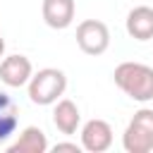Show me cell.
<instances>
[{
	"label": "cell",
	"instance_id": "obj_1",
	"mask_svg": "<svg viewBox=\"0 0 153 153\" xmlns=\"http://www.w3.org/2000/svg\"><path fill=\"white\" fill-rule=\"evenodd\" d=\"M112 79L122 93L131 100L148 103L153 100V67L143 62H120L112 72Z\"/></svg>",
	"mask_w": 153,
	"mask_h": 153
},
{
	"label": "cell",
	"instance_id": "obj_2",
	"mask_svg": "<svg viewBox=\"0 0 153 153\" xmlns=\"http://www.w3.org/2000/svg\"><path fill=\"white\" fill-rule=\"evenodd\" d=\"M26 88H29V100L33 105H55V100H60V96L67 88V76L62 69L45 67L31 74Z\"/></svg>",
	"mask_w": 153,
	"mask_h": 153
},
{
	"label": "cell",
	"instance_id": "obj_3",
	"mask_svg": "<svg viewBox=\"0 0 153 153\" xmlns=\"http://www.w3.org/2000/svg\"><path fill=\"white\" fill-rule=\"evenodd\" d=\"M122 146L127 153L153 151V110L151 108H141L134 112V117L129 120L122 134Z\"/></svg>",
	"mask_w": 153,
	"mask_h": 153
},
{
	"label": "cell",
	"instance_id": "obj_4",
	"mask_svg": "<svg viewBox=\"0 0 153 153\" xmlns=\"http://www.w3.org/2000/svg\"><path fill=\"white\" fill-rule=\"evenodd\" d=\"M76 45L86 55H103L110 48V29L100 19H84L76 26Z\"/></svg>",
	"mask_w": 153,
	"mask_h": 153
},
{
	"label": "cell",
	"instance_id": "obj_5",
	"mask_svg": "<svg viewBox=\"0 0 153 153\" xmlns=\"http://www.w3.org/2000/svg\"><path fill=\"white\" fill-rule=\"evenodd\" d=\"M33 74V65L26 55H7L0 62V81L10 88L26 86Z\"/></svg>",
	"mask_w": 153,
	"mask_h": 153
},
{
	"label": "cell",
	"instance_id": "obj_6",
	"mask_svg": "<svg viewBox=\"0 0 153 153\" xmlns=\"http://www.w3.org/2000/svg\"><path fill=\"white\" fill-rule=\"evenodd\" d=\"M112 146V127L105 120H88L81 127V148L88 153H105Z\"/></svg>",
	"mask_w": 153,
	"mask_h": 153
},
{
	"label": "cell",
	"instance_id": "obj_7",
	"mask_svg": "<svg viewBox=\"0 0 153 153\" xmlns=\"http://www.w3.org/2000/svg\"><path fill=\"white\" fill-rule=\"evenodd\" d=\"M43 22L50 29H67L74 22L76 14V5L74 0H43Z\"/></svg>",
	"mask_w": 153,
	"mask_h": 153
},
{
	"label": "cell",
	"instance_id": "obj_8",
	"mask_svg": "<svg viewBox=\"0 0 153 153\" xmlns=\"http://www.w3.org/2000/svg\"><path fill=\"white\" fill-rule=\"evenodd\" d=\"M124 26L134 41H151L153 38V7L139 5V7L129 10Z\"/></svg>",
	"mask_w": 153,
	"mask_h": 153
},
{
	"label": "cell",
	"instance_id": "obj_9",
	"mask_svg": "<svg viewBox=\"0 0 153 153\" xmlns=\"http://www.w3.org/2000/svg\"><path fill=\"white\" fill-rule=\"evenodd\" d=\"M53 124L57 127V131H62V134H67V136L76 134V129H79V124H81V112H79L76 103L69 100V98H60V100H55Z\"/></svg>",
	"mask_w": 153,
	"mask_h": 153
},
{
	"label": "cell",
	"instance_id": "obj_10",
	"mask_svg": "<svg viewBox=\"0 0 153 153\" xmlns=\"http://www.w3.org/2000/svg\"><path fill=\"white\" fill-rule=\"evenodd\" d=\"M50 148L48 136L38 127H24L14 143L7 146V153H45Z\"/></svg>",
	"mask_w": 153,
	"mask_h": 153
},
{
	"label": "cell",
	"instance_id": "obj_11",
	"mask_svg": "<svg viewBox=\"0 0 153 153\" xmlns=\"http://www.w3.org/2000/svg\"><path fill=\"white\" fill-rule=\"evenodd\" d=\"M19 127V108L10 93L0 91V143H7Z\"/></svg>",
	"mask_w": 153,
	"mask_h": 153
},
{
	"label": "cell",
	"instance_id": "obj_12",
	"mask_svg": "<svg viewBox=\"0 0 153 153\" xmlns=\"http://www.w3.org/2000/svg\"><path fill=\"white\" fill-rule=\"evenodd\" d=\"M53 151H55V153H57V151H72V153H79V151H84V148H81V143H74V141H60V143L53 146Z\"/></svg>",
	"mask_w": 153,
	"mask_h": 153
},
{
	"label": "cell",
	"instance_id": "obj_13",
	"mask_svg": "<svg viewBox=\"0 0 153 153\" xmlns=\"http://www.w3.org/2000/svg\"><path fill=\"white\" fill-rule=\"evenodd\" d=\"M2 53H5V38L0 36V57H2Z\"/></svg>",
	"mask_w": 153,
	"mask_h": 153
}]
</instances>
